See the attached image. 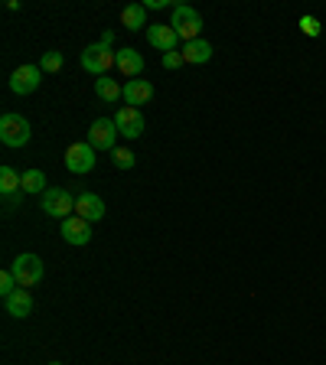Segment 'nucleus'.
I'll use <instances>...</instances> for the list:
<instances>
[{"mask_svg":"<svg viewBox=\"0 0 326 365\" xmlns=\"http://www.w3.org/2000/svg\"><path fill=\"white\" fill-rule=\"evenodd\" d=\"M62 66H66V59H62V53H56V49H49V53H43V59H39V68L43 72H62Z\"/></svg>","mask_w":326,"mask_h":365,"instance_id":"21","label":"nucleus"},{"mask_svg":"<svg viewBox=\"0 0 326 365\" xmlns=\"http://www.w3.org/2000/svg\"><path fill=\"white\" fill-rule=\"evenodd\" d=\"M101 43L111 46V43H114V33H111V30H105V33H101Z\"/></svg>","mask_w":326,"mask_h":365,"instance_id":"28","label":"nucleus"},{"mask_svg":"<svg viewBox=\"0 0 326 365\" xmlns=\"http://www.w3.org/2000/svg\"><path fill=\"white\" fill-rule=\"evenodd\" d=\"M111 160H114V167H118V170H131V167L137 163V157H134L131 150H124V147H114V150H111Z\"/></svg>","mask_w":326,"mask_h":365,"instance_id":"22","label":"nucleus"},{"mask_svg":"<svg viewBox=\"0 0 326 365\" xmlns=\"http://www.w3.org/2000/svg\"><path fill=\"white\" fill-rule=\"evenodd\" d=\"M43 82V68L39 66H20L14 68V76H10V91L14 95H33Z\"/></svg>","mask_w":326,"mask_h":365,"instance_id":"8","label":"nucleus"},{"mask_svg":"<svg viewBox=\"0 0 326 365\" xmlns=\"http://www.w3.org/2000/svg\"><path fill=\"white\" fill-rule=\"evenodd\" d=\"M23 192V173H16L14 167H0V196H14Z\"/></svg>","mask_w":326,"mask_h":365,"instance_id":"19","label":"nucleus"},{"mask_svg":"<svg viewBox=\"0 0 326 365\" xmlns=\"http://www.w3.org/2000/svg\"><path fill=\"white\" fill-rule=\"evenodd\" d=\"M151 98H153V85L147 82V78H131V82L124 85V101H128L131 108L151 105Z\"/></svg>","mask_w":326,"mask_h":365,"instance_id":"13","label":"nucleus"},{"mask_svg":"<svg viewBox=\"0 0 326 365\" xmlns=\"http://www.w3.org/2000/svg\"><path fill=\"white\" fill-rule=\"evenodd\" d=\"M76 215H82L85 222H101L105 219V199L95 192H78L76 196Z\"/></svg>","mask_w":326,"mask_h":365,"instance_id":"12","label":"nucleus"},{"mask_svg":"<svg viewBox=\"0 0 326 365\" xmlns=\"http://www.w3.org/2000/svg\"><path fill=\"white\" fill-rule=\"evenodd\" d=\"M95 95H98L101 101H108V105H114V101H121L124 98V88L114 78H108V76H101V78H95Z\"/></svg>","mask_w":326,"mask_h":365,"instance_id":"18","label":"nucleus"},{"mask_svg":"<svg viewBox=\"0 0 326 365\" xmlns=\"http://www.w3.org/2000/svg\"><path fill=\"white\" fill-rule=\"evenodd\" d=\"M183 62H186V59H183V53H167V56H163V68H180Z\"/></svg>","mask_w":326,"mask_h":365,"instance_id":"26","label":"nucleus"},{"mask_svg":"<svg viewBox=\"0 0 326 365\" xmlns=\"http://www.w3.org/2000/svg\"><path fill=\"white\" fill-rule=\"evenodd\" d=\"M121 23H124V30H144L147 26V7L144 4H128V7L121 10Z\"/></svg>","mask_w":326,"mask_h":365,"instance_id":"17","label":"nucleus"},{"mask_svg":"<svg viewBox=\"0 0 326 365\" xmlns=\"http://www.w3.org/2000/svg\"><path fill=\"white\" fill-rule=\"evenodd\" d=\"M30 137H33L30 121L23 114H16V111L0 114V144L4 147H16L20 150V147L30 144Z\"/></svg>","mask_w":326,"mask_h":365,"instance_id":"1","label":"nucleus"},{"mask_svg":"<svg viewBox=\"0 0 326 365\" xmlns=\"http://www.w3.org/2000/svg\"><path fill=\"white\" fill-rule=\"evenodd\" d=\"M10 271H14V277H16V284H20V287H36V284L43 281L46 267H43V258H39V255H30V251H26V255L14 258Z\"/></svg>","mask_w":326,"mask_h":365,"instance_id":"4","label":"nucleus"},{"mask_svg":"<svg viewBox=\"0 0 326 365\" xmlns=\"http://www.w3.org/2000/svg\"><path fill=\"white\" fill-rule=\"evenodd\" d=\"M114 140H118V124L114 118H98V121L88 128V144L95 150H114Z\"/></svg>","mask_w":326,"mask_h":365,"instance_id":"9","label":"nucleus"},{"mask_svg":"<svg viewBox=\"0 0 326 365\" xmlns=\"http://www.w3.org/2000/svg\"><path fill=\"white\" fill-rule=\"evenodd\" d=\"M183 59L193 62V66H203V62L213 59V46L205 39H193V43H183Z\"/></svg>","mask_w":326,"mask_h":365,"instance_id":"16","label":"nucleus"},{"mask_svg":"<svg viewBox=\"0 0 326 365\" xmlns=\"http://www.w3.org/2000/svg\"><path fill=\"white\" fill-rule=\"evenodd\" d=\"M62 238H66L68 245H76V248L88 245L91 242V222H85L82 215H68V219H62Z\"/></svg>","mask_w":326,"mask_h":365,"instance_id":"11","label":"nucleus"},{"mask_svg":"<svg viewBox=\"0 0 326 365\" xmlns=\"http://www.w3.org/2000/svg\"><path fill=\"white\" fill-rule=\"evenodd\" d=\"M144 7H151V10H163V7H167V0H147Z\"/></svg>","mask_w":326,"mask_h":365,"instance_id":"27","label":"nucleus"},{"mask_svg":"<svg viewBox=\"0 0 326 365\" xmlns=\"http://www.w3.org/2000/svg\"><path fill=\"white\" fill-rule=\"evenodd\" d=\"M170 26L176 30V36H180L183 43L203 39V16H199V10H196V7H190V4H176Z\"/></svg>","mask_w":326,"mask_h":365,"instance_id":"2","label":"nucleus"},{"mask_svg":"<svg viewBox=\"0 0 326 365\" xmlns=\"http://www.w3.org/2000/svg\"><path fill=\"white\" fill-rule=\"evenodd\" d=\"M114 68H121L124 76H141L144 72V56L137 53V49H131V46H124V49H118V62H114Z\"/></svg>","mask_w":326,"mask_h":365,"instance_id":"15","label":"nucleus"},{"mask_svg":"<svg viewBox=\"0 0 326 365\" xmlns=\"http://www.w3.org/2000/svg\"><path fill=\"white\" fill-rule=\"evenodd\" d=\"M46 190H49V186H46L43 170H26V173H23V192H26V196H43Z\"/></svg>","mask_w":326,"mask_h":365,"instance_id":"20","label":"nucleus"},{"mask_svg":"<svg viewBox=\"0 0 326 365\" xmlns=\"http://www.w3.org/2000/svg\"><path fill=\"white\" fill-rule=\"evenodd\" d=\"M176 30L170 26V23H151L147 26V43L153 46V49H160V53H176Z\"/></svg>","mask_w":326,"mask_h":365,"instance_id":"10","label":"nucleus"},{"mask_svg":"<svg viewBox=\"0 0 326 365\" xmlns=\"http://www.w3.org/2000/svg\"><path fill=\"white\" fill-rule=\"evenodd\" d=\"M114 124H118V134L128 137V140H137V137L144 134V128H147L141 108H131V105H124L121 111L114 114Z\"/></svg>","mask_w":326,"mask_h":365,"instance_id":"7","label":"nucleus"},{"mask_svg":"<svg viewBox=\"0 0 326 365\" xmlns=\"http://www.w3.org/2000/svg\"><path fill=\"white\" fill-rule=\"evenodd\" d=\"M297 26H300V30H304L307 36H313V39H317L320 33H323V26H320L317 16H300V23H297Z\"/></svg>","mask_w":326,"mask_h":365,"instance_id":"24","label":"nucleus"},{"mask_svg":"<svg viewBox=\"0 0 326 365\" xmlns=\"http://www.w3.org/2000/svg\"><path fill=\"white\" fill-rule=\"evenodd\" d=\"M43 212L49 219H68V215H76V199L62 186H49L43 192Z\"/></svg>","mask_w":326,"mask_h":365,"instance_id":"5","label":"nucleus"},{"mask_svg":"<svg viewBox=\"0 0 326 365\" xmlns=\"http://www.w3.org/2000/svg\"><path fill=\"white\" fill-rule=\"evenodd\" d=\"M49 365H62V362H49Z\"/></svg>","mask_w":326,"mask_h":365,"instance_id":"29","label":"nucleus"},{"mask_svg":"<svg viewBox=\"0 0 326 365\" xmlns=\"http://www.w3.org/2000/svg\"><path fill=\"white\" fill-rule=\"evenodd\" d=\"M95 160H98V150H95L88 140H82V144H68L66 167L72 170V173H91V170H95Z\"/></svg>","mask_w":326,"mask_h":365,"instance_id":"6","label":"nucleus"},{"mask_svg":"<svg viewBox=\"0 0 326 365\" xmlns=\"http://www.w3.org/2000/svg\"><path fill=\"white\" fill-rule=\"evenodd\" d=\"M4 307H7V313L10 317H16V319H26L33 313V294L26 287H20L16 294H10L7 300H4Z\"/></svg>","mask_w":326,"mask_h":365,"instance_id":"14","label":"nucleus"},{"mask_svg":"<svg viewBox=\"0 0 326 365\" xmlns=\"http://www.w3.org/2000/svg\"><path fill=\"white\" fill-rule=\"evenodd\" d=\"M23 196H26V192H14V196H4V209H7V212H14V209H20Z\"/></svg>","mask_w":326,"mask_h":365,"instance_id":"25","label":"nucleus"},{"mask_svg":"<svg viewBox=\"0 0 326 365\" xmlns=\"http://www.w3.org/2000/svg\"><path fill=\"white\" fill-rule=\"evenodd\" d=\"M114 62H118V49H111L105 43H91L82 49V68L91 72L95 78L108 76V68H114Z\"/></svg>","mask_w":326,"mask_h":365,"instance_id":"3","label":"nucleus"},{"mask_svg":"<svg viewBox=\"0 0 326 365\" xmlns=\"http://www.w3.org/2000/svg\"><path fill=\"white\" fill-rule=\"evenodd\" d=\"M16 290H20V284H16L14 271H4V274H0V297L7 300V297H10V294H16Z\"/></svg>","mask_w":326,"mask_h":365,"instance_id":"23","label":"nucleus"}]
</instances>
